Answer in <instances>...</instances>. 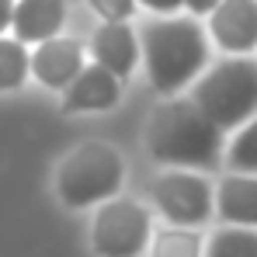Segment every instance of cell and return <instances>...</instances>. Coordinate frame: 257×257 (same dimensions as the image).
<instances>
[{"label":"cell","instance_id":"obj_1","mask_svg":"<svg viewBox=\"0 0 257 257\" xmlns=\"http://www.w3.org/2000/svg\"><path fill=\"white\" fill-rule=\"evenodd\" d=\"M143 59L153 90L174 97L205 70L209 32L198 25V18L164 14L143 28Z\"/></svg>","mask_w":257,"mask_h":257},{"label":"cell","instance_id":"obj_2","mask_svg":"<svg viewBox=\"0 0 257 257\" xmlns=\"http://www.w3.org/2000/svg\"><path fill=\"white\" fill-rule=\"evenodd\" d=\"M222 128L191 101H164L146 128V150L167 167H215L222 157Z\"/></svg>","mask_w":257,"mask_h":257},{"label":"cell","instance_id":"obj_3","mask_svg":"<svg viewBox=\"0 0 257 257\" xmlns=\"http://www.w3.org/2000/svg\"><path fill=\"white\" fill-rule=\"evenodd\" d=\"M125 181L122 153L111 143L90 139L70 150L56 167V195L66 209L101 205L104 198H115Z\"/></svg>","mask_w":257,"mask_h":257},{"label":"cell","instance_id":"obj_4","mask_svg":"<svg viewBox=\"0 0 257 257\" xmlns=\"http://www.w3.org/2000/svg\"><path fill=\"white\" fill-rule=\"evenodd\" d=\"M191 101L212 118L222 132L240 128L250 115H257V59L254 56H229L195 77Z\"/></svg>","mask_w":257,"mask_h":257},{"label":"cell","instance_id":"obj_5","mask_svg":"<svg viewBox=\"0 0 257 257\" xmlns=\"http://www.w3.org/2000/svg\"><path fill=\"white\" fill-rule=\"evenodd\" d=\"M150 209L132 198H104L90 222V247L97 257H139L150 247Z\"/></svg>","mask_w":257,"mask_h":257},{"label":"cell","instance_id":"obj_6","mask_svg":"<svg viewBox=\"0 0 257 257\" xmlns=\"http://www.w3.org/2000/svg\"><path fill=\"white\" fill-rule=\"evenodd\" d=\"M153 205L171 226H202L215 212V191L202 174L167 171L153 181Z\"/></svg>","mask_w":257,"mask_h":257},{"label":"cell","instance_id":"obj_7","mask_svg":"<svg viewBox=\"0 0 257 257\" xmlns=\"http://www.w3.org/2000/svg\"><path fill=\"white\" fill-rule=\"evenodd\" d=\"M212 42L229 56H250L257 49V0H219L209 11Z\"/></svg>","mask_w":257,"mask_h":257},{"label":"cell","instance_id":"obj_8","mask_svg":"<svg viewBox=\"0 0 257 257\" xmlns=\"http://www.w3.org/2000/svg\"><path fill=\"white\" fill-rule=\"evenodd\" d=\"M84 66H87L84 45L77 39H66V35H52V39L35 45L28 73H35V80L49 90H66Z\"/></svg>","mask_w":257,"mask_h":257},{"label":"cell","instance_id":"obj_9","mask_svg":"<svg viewBox=\"0 0 257 257\" xmlns=\"http://www.w3.org/2000/svg\"><path fill=\"white\" fill-rule=\"evenodd\" d=\"M90 56L97 66L125 80L139 63V35L128 28V21H104L90 39Z\"/></svg>","mask_w":257,"mask_h":257},{"label":"cell","instance_id":"obj_10","mask_svg":"<svg viewBox=\"0 0 257 257\" xmlns=\"http://www.w3.org/2000/svg\"><path fill=\"white\" fill-rule=\"evenodd\" d=\"M66 21V0H14L11 32L25 45H39L63 32Z\"/></svg>","mask_w":257,"mask_h":257},{"label":"cell","instance_id":"obj_11","mask_svg":"<svg viewBox=\"0 0 257 257\" xmlns=\"http://www.w3.org/2000/svg\"><path fill=\"white\" fill-rule=\"evenodd\" d=\"M122 97V80L104 66H84L66 87V111H108Z\"/></svg>","mask_w":257,"mask_h":257},{"label":"cell","instance_id":"obj_12","mask_svg":"<svg viewBox=\"0 0 257 257\" xmlns=\"http://www.w3.org/2000/svg\"><path fill=\"white\" fill-rule=\"evenodd\" d=\"M215 212L226 226L257 229V174H226L215 188Z\"/></svg>","mask_w":257,"mask_h":257},{"label":"cell","instance_id":"obj_13","mask_svg":"<svg viewBox=\"0 0 257 257\" xmlns=\"http://www.w3.org/2000/svg\"><path fill=\"white\" fill-rule=\"evenodd\" d=\"M205 240L191 226H167L150 236V257H202Z\"/></svg>","mask_w":257,"mask_h":257},{"label":"cell","instance_id":"obj_14","mask_svg":"<svg viewBox=\"0 0 257 257\" xmlns=\"http://www.w3.org/2000/svg\"><path fill=\"white\" fill-rule=\"evenodd\" d=\"M202 257H257V229L254 226H222L209 236Z\"/></svg>","mask_w":257,"mask_h":257},{"label":"cell","instance_id":"obj_15","mask_svg":"<svg viewBox=\"0 0 257 257\" xmlns=\"http://www.w3.org/2000/svg\"><path fill=\"white\" fill-rule=\"evenodd\" d=\"M28 70H32L28 45L0 35V90H18L28 80Z\"/></svg>","mask_w":257,"mask_h":257},{"label":"cell","instance_id":"obj_16","mask_svg":"<svg viewBox=\"0 0 257 257\" xmlns=\"http://www.w3.org/2000/svg\"><path fill=\"white\" fill-rule=\"evenodd\" d=\"M226 164L236 174H257V115H250L243 125L236 128V136L229 139Z\"/></svg>","mask_w":257,"mask_h":257},{"label":"cell","instance_id":"obj_17","mask_svg":"<svg viewBox=\"0 0 257 257\" xmlns=\"http://www.w3.org/2000/svg\"><path fill=\"white\" fill-rule=\"evenodd\" d=\"M87 4L104 21H128L136 14V0H87Z\"/></svg>","mask_w":257,"mask_h":257},{"label":"cell","instance_id":"obj_18","mask_svg":"<svg viewBox=\"0 0 257 257\" xmlns=\"http://www.w3.org/2000/svg\"><path fill=\"white\" fill-rule=\"evenodd\" d=\"M136 4H143V7L153 11V14H177V11L184 7V0H136Z\"/></svg>","mask_w":257,"mask_h":257},{"label":"cell","instance_id":"obj_19","mask_svg":"<svg viewBox=\"0 0 257 257\" xmlns=\"http://www.w3.org/2000/svg\"><path fill=\"white\" fill-rule=\"evenodd\" d=\"M219 0H184V7L191 11V18H202V14H209Z\"/></svg>","mask_w":257,"mask_h":257},{"label":"cell","instance_id":"obj_20","mask_svg":"<svg viewBox=\"0 0 257 257\" xmlns=\"http://www.w3.org/2000/svg\"><path fill=\"white\" fill-rule=\"evenodd\" d=\"M11 18H14V0H0V35L11 28Z\"/></svg>","mask_w":257,"mask_h":257}]
</instances>
